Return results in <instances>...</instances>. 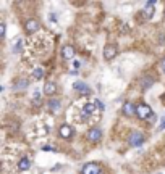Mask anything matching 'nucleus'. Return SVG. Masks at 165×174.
<instances>
[{
    "label": "nucleus",
    "mask_w": 165,
    "mask_h": 174,
    "mask_svg": "<svg viewBox=\"0 0 165 174\" xmlns=\"http://www.w3.org/2000/svg\"><path fill=\"white\" fill-rule=\"evenodd\" d=\"M151 115H152V108L149 105H146V103L136 105V116H138L139 119H149Z\"/></svg>",
    "instance_id": "1"
},
{
    "label": "nucleus",
    "mask_w": 165,
    "mask_h": 174,
    "mask_svg": "<svg viewBox=\"0 0 165 174\" xmlns=\"http://www.w3.org/2000/svg\"><path fill=\"white\" fill-rule=\"evenodd\" d=\"M100 172H102V169L97 163H88L81 169V174H100Z\"/></svg>",
    "instance_id": "2"
},
{
    "label": "nucleus",
    "mask_w": 165,
    "mask_h": 174,
    "mask_svg": "<svg viewBox=\"0 0 165 174\" xmlns=\"http://www.w3.org/2000/svg\"><path fill=\"white\" fill-rule=\"evenodd\" d=\"M128 142H129L131 147H139V145H143V142H144V136L141 132H131Z\"/></svg>",
    "instance_id": "3"
},
{
    "label": "nucleus",
    "mask_w": 165,
    "mask_h": 174,
    "mask_svg": "<svg viewBox=\"0 0 165 174\" xmlns=\"http://www.w3.org/2000/svg\"><path fill=\"white\" fill-rule=\"evenodd\" d=\"M117 53H118V48L113 44H109V45L104 47V58L105 60H113L117 57Z\"/></svg>",
    "instance_id": "4"
},
{
    "label": "nucleus",
    "mask_w": 165,
    "mask_h": 174,
    "mask_svg": "<svg viewBox=\"0 0 165 174\" xmlns=\"http://www.w3.org/2000/svg\"><path fill=\"white\" fill-rule=\"evenodd\" d=\"M156 5H157V2H154V0H149V2H146V7H144V10H143L146 18H152V16H154Z\"/></svg>",
    "instance_id": "5"
},
{
    "label": "nucleus",
    "mask_w": 165,
    "mask_h": 174,
    "mask_svg": "<svg viewBox=\"0 0 165 174\" xmlns=\"http://www.w3.org/2000/svg\"><path fill=\"white\" fill-rule=\"evenodd\" d=\"M24 31L28 34H34L36 31H39V23L36 20H28L24 23Z\"/></svg>",
    "instance_id": "6"
},
{
    "label": "nucleus",
    "mask_w": 165,
    "mask_h": 174,
    "mask_svg": "<svg viewBox=\"0 0 165 174\" xmlns=\"http://www.w3.org/2000/svg\"><path fill=\"white\" fill-rule=\"evenodd\" d=\"M75 91L78 92V94H81V95H88V94H91V87L88 86V84H84V82H81V81H78V82H75Z\"/></svg>",
    "instance_id": "7"
},
{
    "label": "nucleus",
    "mask_w": 165,
    "mask_h": 174,
    "mask_svg": "<svg viewBox=\"0 0 165 174\" xmlns=\"http://www.w3.org/2000/svg\"><path fill=\"white\" fill-rule=\"evenodd\" d=\"M88 139L91 140V142H99V140L102 139V131L99 127H92L88 132Z\"/></svg>",
    "instance_id": "8"
},
{
    "label": "nucleus",
    "mask_w": 165,
    "mask_h": 174,
    "mask_svg": "<svg viewBox=\"0 0 165 174\" xmlns=\"http://www.w3.org/2000/svg\"><path fill=\"white\" fill-rule=\"evenodd\" d=\"M122 111H123L125 116H133V115H136V106H134L131 102H125Z\"/></svg>",
    "instance_id": "9"
},
{
    "label": "nucleus",
    "mask_w": 165,
    "mask_h": 174,
    "mask_svg": "<svg viewBox=\"0 0 165 174\" xmlns=\"http://www.w3.org/2000/svg\"><path fill=\"white\" fill-rule=\"evenodd\" d=\"M94 108H96V103H94V102H89V103H86V105H84L83 113H81L84 119H86V118H89L91 115L94 113Z\"/></svg>",
    "instance_id": "10"
},
{
    "label": "nucleus",
    "mask_w": 165,
    "mask_h": 174,
    "mask_svg": "<svg viewBox=\"0 0 165 174\" xmlns=\"http://www.w3.org/2000/svg\"><path fill=\"white\" fill-rule=\"evenodd\" d=\"M55 92H57V84L52 82V81H47V82H45L44 94H45V95H54Z\"/></svg>",
    "instance_id": "11"
},
{
    "label": "nucleus",
    "mask_w": 165,
    "mask_h": 174,
    "mask_svg": "<svg viewBox=\"0 0 165 174\" xmlns=\"http://www.w3.org/2000/svg\"><path fill=\"white\" fill-rule=\"evenodd\" d=\"M58 134H60V137H63V139H70L73 136V129L68 126V124H63V126L60 127Z\"/></svg>",
    "instance_id": "12"
},
{
    "label": "nucleus",
    "mask_w": 165,
    "mask_h": 174,
    "mask_svg": "<svg viewBox=\"0 0 165 174\" xmlns=\"http://www.w3.org/2000/svg\"><path fill=\"white\" fill-rule=\"evenodd\" d=\"M62 55H63L65 60H71L73 57H75V48H73L71 45H65L63 48H62Z\"/></svg>",
    "instance_id": "13"
},
{
    "label": "nucleus",
    "mask_w": 165,
    "mask_h": 174,
    "mask_svg": "<svg viewBox=\"0 0 165 174\" xmlns=\"http://www.w3.org/2000/svg\"><path fill=\"white\" fill-rule=\"evenodd\" d=\"M29 166H31V163H29V160H28V158H23L18 163V169L20 171H28V169H29Z\"/></svg>",
    "instance_id": "14"
},
{
    "label": "nucleus",
    "mask_w": 165,
    "mask_h": 174,
    "mask_svg": "<svg viewBox=\"0 0 165 174\" xmlns=\"http://www.w3.org/2000/svg\"><path fill=\"white\" fill-rule=\"evenodd\" d=\"M28 84H29V82H28V79H18V81L15 82V87L18 89V91H24V89L28 87Z\"/></svg>",
    "instance_id": "15"
},
{
    "label": "nucleus",
    "mask_w": 165,
    "mask_h": 174,
    "mask_svg": "<svg viewBox=\"0 0 165 174\" xmlns=\"http://www.w3.org/2000/svg\"><path fill=\"white\" fill-rule=\"evenodd\" d=\"M58 106H60V102H58V100H57V98H52V100H49V108L50 110H58Z\"/></svg>",
    "instance_id": "16"
},
{
    "label": "nucleus",
    "mask_w": 165,
    "mask_h": 174,
    "mask_svg": "<svg viewBox=\"0 0 165 174\" xmlns=\"http://www.w3.org/2000/svg\"><path fill=\"white\" fill-rule=\"evenodd\" d=\"M32 76L36 77V79H42V77H44V71H42V68H36V69H34V73H32Z\"/></svg>",
    "instance_id": "17"
},
{
    "label": "nucleus",
    "mask_w": 165,
    "mask_h": 174,
    "mask_svg": "<svg viewBox=\"0 0 165 174\" xmlns=\"http://www.w3.org/2000/svg\"><path fill=\"white\" fill-rule=\"evenodd\" d=\"M151 84H152V79H151V77H146V79L143 81V89H147Z\"/></svg>",
    "instance_id": "18"
},
{
    "label": "nucleus",
    "mask_w": 165,
    "mask_h": 174,
    "mask_svg": "<svg viewBox=\"0 0 165 174\" xmlns=\"http://www.w3.org/2000/svg\"><path fill=\"white\" fill-rule=\"evenodd\" d=\"M21 45H23V42L18 41V42H16V45H15V48H13V52H16V53L21 52Z\"/></svg>",
    "instance_id": "19"
},
{
    "label": "nucleus",
    "mask_w": 165,
    "mask_h": 174,
    "mask_svg": "<svg viewBox=\"0 0 165 174\" xmlns=\"http://www.w3.org/2000/svg\"><path fill=\"white\" fill-rule=\"evenodd\" d=\"M0 37H5V24L3 23H0Z\"/></svg>",
    "instance_id": "20"
},
{
    "label": "nucleus",
    "mask_w": 165,
    "mask_h": 174,
    "mask_svg": "<svg viewBox=\"0 0 165 174\" xmlns=\"http://www.w3.org/2000/svg\"><path fill=\"white\" fill-rule=\"evenodd\" d=\"M94 103H96V105H97V106H99V108H100V110H104V103H102V102H100V100H96V102H94Z\"/></svg>",
    "instance_id": "21"
},
{
    "label": "nucleus",
    "mask_w": 165,
    "mask_h": 174,
    "mask_svg": "<svg viewBox=\"0 0 165 174\" xmlns=\"http://www.w3.org/2000/svg\"><path fill=\"white\" fill-rule=\"evenodd\" d=\"M42 150H45V151H55V148L49 147V145H45V147H42Z\"/></svg>",
    "instance_id": "22"
},
{
    "label": "nucleus",
    "mask_w": 165,
    "mask_h": 174,
    "mask_svg": "<svg viewBox=\"0 0 165 174\" xmlns=\"http://www.w3.org/2000/svg\"><path fill=\"white\" fill-rule=\"evenodd\" d=\"M159 129H160V131H163V129H165V116H163V119H162V123H160V127H159Z\"/></svg>",
    "instance_id": "23"
},
{
    "label": "nucleus",
    "mask_w": 165,
    "mask_h": 174,
    "mask_svg": "<svg viewBox=\"0 0 165 174\" xmlns=\"http://www.w3.org/2000/svg\"><path fill=\"white\" fill-rule=\"evenodd\" d=\"M73 65H75V68L78 69V68H79V66H81V61H78V60H76V61H75V63H73Z\"/></svg>",
    "instance_id": "24"
},
{
    "label": "nucleus",
    "mask_w": 165,
    "mask_h": 174,
    "mask_svg": "<svg viewBox=\"0 0 165 174\" xmlns=\"http://www.w3.org/2000/svg\"><path fill=\"white\" fill-rule=\"evenodd\" d=\"M162 69H163V73H165V58L162 60Z\"/></svg>",
    "instance_id": "25"
}]
</instances>
